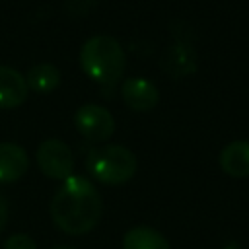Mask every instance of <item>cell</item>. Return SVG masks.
I'll return each mask as SVG.
<instances>
[{
	"mask_svg": "<svg viewBox=\"0 0 249 249\" xmlns=\"http://www.w3.org/2000/svg\"><path fill=\"white\" fill-rule=\"evenodd\" d=\"M103 202L93 183L82 175H70L51 200V218L54 226L68 235L91 231L101 220Z\"/></svg>",
	"mask_w": 249,
	"mask_h": 249,
	"instance_id": "obj_1",
	"label": "cell"
},
{
	"mask_svg": "<svg viewBox=\"0 0 249 249\" xmlns=\"http://www.w3.org/2000/svg\"><path fill=\"white\" fill-rule=\"evenodd\" d=\"M80 66L84 74L101 86H115L124 72L126 56L121 43L109 35H95L80 49Z\"/></svg>",
	"mask_w": 249,
	"mask_h": 249,
	"instance_id": "obj_2",
	"label": "cell"
},
{
	"mask_svg": "<svg viewBox=\"0 0 249 249\" xmlns=\"http://www.w3.org/2000/svg\"><path fill=\"white\" fill-rule=\"evenodd\" d=\"M86 167L89 175L103 185H123L136 173V156L119 144H105L88 152Z\"/></svg>",
	"mask_w": 249,
	"mask_h": 249,
	"instance_id": "obj_3",
	"label": "cell"
},
{
	"mask_svg": "<svg viewBox=\"0 0 249 249\" xmlns=\"http://www.w3.org/2000/svg\"><path fill=\"white\" fill-rule=\"evenodd\" d=\"M37 165L47 177L66 181L74 171V156L70 146L58 138L43 140L37 148Z\"/></svg>",
	"mask_w": 249,
	"mask_h": 249,
	"instance_id": "obj_4",
	"label": "cell"
},
{
	"mask_svg": "<svg viewBox=\"0 0 249 249\" xmlns=\"http://www.w3.org/2000/svg\"><path fill=\"white\" fill-rule=\"evenodd\" d=\"M74 124L78 132L89 142H105L115 132L113 115L97 103L82 105L74 115Z\"/></svg>",
	"mask_w": 249,
	"mask_h": 249,
	"instance_id": "obj_5",
	"label": "cell"
},
{
	"mask_svg": "<svg viewBox=\"0 0 249 249\" xmlns=\"http://www.w3.org/2000/svg\"><path fill=\"white\" fill-rule=\"evenodd\" d=\"M121 97L128 109L136 113H148L158 105L160 91L156 84L146 78H128L121 86Z\"/></svg>",
	"mask_w": 249,
	"mask_h": 249,
	"instance_id": "obj_6",
	"label": "cell"
},
{
	"mask_svg": "<svg viewBox=\"0 0 249 249\" xmlns=\"http://www.w3.org/2000/svg\"><path fill=\"white\" fill-rule=\"evenodd\" d=\"M29 167L27 152L14 142H0V183H14Z\"/></svg>",
	"mask_w": 249,
	"mask_h": 249,
	"instance_id": "obj_7",
	"label": "cell"
},
{
	"mask_svg": "<svg viewBox=\"0 0 249 249\" xmlns=\"http://www.w3.org/2000/svg\"><path fill=\"white\" fill-rule=\"evenodd\" d=\"M27 99L25 78L10 66L0 64V109H16Z\"/></svg>",
	"mask_w": 249,
	"mask_h": 249,
	"instance_id": "obj_8",
	"label": "cell"
},
{
	"mask_svg": "<svg viewBox=\"0 0 249 249\" xmlns=\"http://www.w3.org/2000/svg\"><path fill=\"white\" fill-rule=\"evenodd\" d=\"M220 167L230 177L249 175V140H233L220 152Z\"/></svg>",
	"mask_w": 249,
	"mask_h": 249,
	"instance_id": "obj_9",
	"label": "cell"
},
{
	"mask_svg": "<svg viewBox=\"0 0 249 249\" xmlns=\"http://www.w3.org/2000/svg\"><path fill=\"white\" fill-rule=\"evenodd\" d=\"M161 68H165V72L175 78L187 76L196 70V54L187 45H171L161 56Z\"/></svg>",
	"mask_w": 249,
	"mask_h": 249,
	"instance_id": "obj_10",
	"label": "cell"
},
{
	"mask_svg": "<svg viewBox=\"0 0 249 249\" xmlns=\"http://www.w3.org/2000/svg\"><path fill=\"white\" fill-rule=\"evenodd\" d=\"M123 249H169V243L158 230L150 226H136L124 233Z\"/></svg>",
	"mask_w": 249,
	"mask_h": 249,
	"instance_id": "obj_11",
	"label": "cell"
},
{
	"mask_svg": "<svg viewBox=\"0 0 249 249\" xmlns=\"http://www.w3.org/2000/svg\"><path fill=\"white\" fill-rule=\"evenodd\" d=\"M25 84L27 89H33L35 93H51L60 84V72L54 64L39 62L25 74Z\"/></svg>",
	"mask_w": 249,
	"mask_h": 249,
	"instance_id": "obj_12",
	"label": "cell"
},
{
	"mask_svg": "<svg viewBox=\"0 0 249 249\" xmlns=\"http://www.w3.org/2000/svg\"><path fill=\"white\" fill-rule=\"evenodd\" d=\"M4 249H37L35 241L25 233H14L6 239Z\"/></svg>",
	"mask_w": 249,
	"mask_h": 249,
	"instance_id": "obj_13",
	"label": "cell"
},
{
	"mask_svg": "<svg viewBox=\"0 0 249 249\" xmlns=\"http://www.w3.org/2000/svg\"><path fill=\"white\" fill-rule=\"evenodd\" d=\"M6 222H8V202H6L4 195L0 193V231L4 230Z\"/></svg>",
	"mask_w": 249,
	"mask_h": 249,
	"instance_id": "obj_14",
	"label": "cell"
},
{
	"mask_svg": "<svg viewBox=\"0 0 249 249\" xmlns=\"http://www.w3.org/2000/svg\"><path fill=\"white\" fill-rule=\"evenodd\" d=\"M54 249H74V247H54Z\"/></svg>",
	"mask_w": 249,
	"mask_h": 249,
	"instance_id": "obj_15",
	"label": "cell"
}]
</instances>
